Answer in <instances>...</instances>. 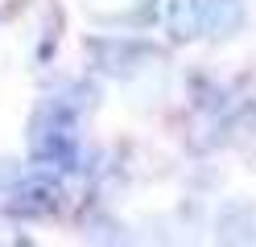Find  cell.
Listing matches in <instances>:
<instances>
[{
    "mask_svg": "<svg viewBox=\"0 0 256 247\" xmlns=\"http://www.w3.org/2000/svg\"><path fill=\"white\" fill-rule=\"evenodd\" d=\"M74 95V91H70ZM70 95H54L38 107L34 124H29V148H34L38 161H54V165H70L74 161V115L83 111L78 99Z\"/></svg>",
    "mask_w": 256,
    "mask_h": 247,
    "instance_id": "6da1fadb",
    "label": "cell"
},
{
    "mask_svg": "<svg viewBox=\"0 0 256 247\" xmlns=\"http://www.w3.org/2000/svg\"><path fill=\"white\" fill-rule=\"evenodd\" d=\"M91 54H95V66H100L104 74H116V78H132L149 58H157L145 45H136L128 37H100L91 45Z\"/></svg>",
    "mask_w": 256,
    "mask_h": 247,
    "instance_id": "7a4b0ae2",
    "label": "cell"
},
{
    "mask_svg": "<svg viewBox=\"0 0 256 247\" xmlns=\"http://www.w3.org/2000/svg\"><path fill=\"white\" fill-rule=\"evenodd\" d=\"M58 198H62V190H58V181H50V177H25V181H17V190H12V206H17L21 214H54L58 210Z\"/></svg>",
    "mask_w": 256,
    "mask_h": 247,
    "instance_id": "3957f363",
    "label": "cell"
},
{
    "mask_svg": "<svg viewBox=\"0 0 256 247\" xmlns=\"http://www.w3.org/2000/svg\"><path fill=\"white\" fill-rule=\"evenodd\" d=\"M215 235L223 243H252L256 239V210L248 202H228L215 219Z\"/></svg>",
    "mask_w": 256,
    "mask_h": 247,
    "instance_id": "277c9868",
    "label": "cell"
},
{
    "mask_svg": "<svg viewBox=\"0 0 256 247\" xmlns=\"http://www.w3.org/2000/svg\"><path fill=\"white\" fill-rule=\"evenodd\" d=\"M166 25L174 37H194V33L206 25V8L202 0H166Z\"/></svg>",
    "mask_w": 256,
    "mask_h": 247,
    "instance_id": "5b68a950",
    "label": "cell"
},
{
    "mask_svg": "<svg viewBox=\"0 0 256 247\" xmlns=\"http://www.w3.org/2000/svg\"><path fill=\"white\" fill-rule=\"evenodd\" d=\"M206 8V29L215 37H232L244 25V0H202Z\"/></svg>",
    "mask_w": 256,
    "mask_h": 247,
    "instance_id": "8992f818",
    "label": "cell"
},
{
    "mask_svg": "<svg viewBox=\"0 0 256 247\" xmlns=\"http://www.w3.org/2000/svg\"><path fill=\"white\" fill-rule=\"evenodd\" d=\"M17 181H21V169L12 161H0V190L12 194V190H17Z\"/></svg>",
    "mask_w": 256,
    "mask_h": 247,
    "instance_id": "52a82bcc",
    "label": "cell"
}]
</instances>
